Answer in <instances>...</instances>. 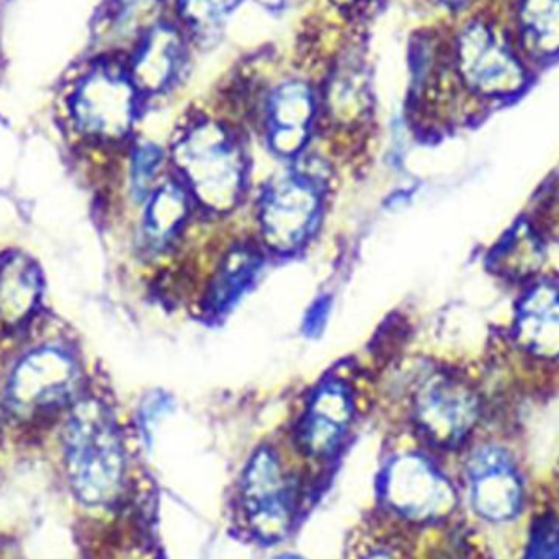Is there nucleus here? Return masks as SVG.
<instances>
[{"instance_id":"1","label":"nucleus","mask_w":559,"mask_h":559,"mask_svg":"<svg viewBox=\"0 0 559 559\" xmlns=\"http://www.w3.org/2000/svg\"><path fill=\"white\" fill-rule=\"evenodd\" d=\"M173 159L200 205L215 213L238 205L246 163L239 141L225 123L212 118L190 123L174 141Z\"/></svg>"},{"instance_id":"2","label":"nucleus","mask_w":559,"mask_h":559,"mask_svg":"<svg viewBox=\"0 0 559 559\" xmlns=\"http://www.w3.org/2000/svg\"><path fill=\"white\" fill-rule=\"evenodd\" d=\"M69 481L85 504H108L123 485L124 450L114 417L104 404L82 401L64 432Z\"/></svg>"},{"instance_id":"3","label":"nucleus","mask_w":559,"mask_h":559,"mask_svg":"<svg viewBox=\"0 0 559 559\" xmlns=\"http://www.w3.org/2000/svg\"><path fill=\"white\" fill-rule=\"evenodd\" d=\"M322 182L301 170L269 183L259 202L262 238L272 251L293 254L306 245L321 218Z\"/></svg>"},{"instance_id":"4","label":"nucleus","mask_w":559,"mask_h":559,"mask_svg":"<svg viewBox=\"0 0 559 559\" xmlns=\"http://www.w3.org/2000/svg\"><path fill=\"white\" fill-rule=\"evenodd\" d=\"M239 499L242 522L259 542L275 544L292 531L296 491L277 453L269 447L259 449L249 460Z\"/></svg>"},{"instance_id":"5","label":"nucleus","mask_w":559,"mask_h":559,"mask_svg":"<svg viewBox=\"0 0 559 559\" xmlns=\"http://www.w3.org/2000/svg\"><path fill=\"white\" fill-rule=\"evenodd\" d=\"M380 496L390 511L413 524L445 521L456 508V492L449 479L416 453L388 463L380 479Z\"/></svg>"},{"instance_id":"6","label":"nucleus","mask_w":559,"mask_h":559,"mask_svg":"<svg viewBox=\"0 0 559 559\" xmlns=\"http://www.w3.org/2000/svg\"><path fill=\"white\" fill-rule=\"evenodd\" d=\"M138 95L128 72L98 68L82 79L71 111L82 133L105 143L124 140L136 121Z\"/></svg>"},{"instance_id":"7","label":"nucleus","mask_w":559,"mask_h":559,"mask_svg":"<svg viewBox=\"0 0 559 559\" xmlns=\"http://www.w3.org/2000/svg\"><path fill=\"white\" fill-rule=\"evenodd\" d=\"M79 383L78 361L58 347H41L26 354L10 374L7 397L22 416L56 409L74 396Z\"/></svg>"},{"instance_id":"8","label":"nucleus","mask_w":559,"mask_h":559,"mask_svg":"<svg viewBox=\"0 0 559 559\" xmlns=\"http://www.w3.org/2000/svg\"><path fill=\"white\" fill-rule=\"evenodd\" d=\"M414 423L427 442L443 450L462 445L478 423V400L466 384L433 374L417 388Z\"/></svg>"},{"instance_id":"9","label":"nucleus","mask_w":559,"mask_h":559,"mask_svg":"<svg viewBox=\"0 0 559 559\" xmlns=\"http://www.w3.org/2000/svg\"><path fill=\"white\" fill-rule=\"evenodd\" d=\"M469 502L483 521L506 524L524 508L525 489L512 456L499 447H481L466 465Z\"/></svg>"},{"instance_id":"10","label":"nucleus","mask_w":559,"mask_h":559,"mask_svg":"<svg viewBox=\"0 0 559 559\" xmlns=\"http://www.w3.org/2000/svg\"><path fill=\"white\" fill-rule=\"evenodd\" d=\"M355 414L354 393L347 383L319 384L306 404L296 430V442L309 459L328 460L341 449Z\"/></svg>"},{"instance_id":"11","label":"nucleus","mask_w":559,"mask_h":559,"mask_svg":"<svg viewBox=\"0 0 559 559\" xmlns=\"http://www.w3.org/2000/svg\"><path fill=\"white\" fill-rule=\"evenodd\" d=\"M319 115V94L305 79H286L265 98V131L280 156L301 153Z\"/></svg>"},{"instance_id":"12","label":"nucleus","mask_w":559,"mask_h":559,"mask_svg":"<svg viewBox=\"0 0 559 559\" xmlns=\"http://www.w3.org/2000/svg\"><path fill=\"white\" fill-rule=\"evenodd\" d=\"M189 35L179 23H154L143 33L128 66V75L140 94H160L176 84L187 62Z\"/></svg>"},{"instance_id":"13","label":"nucleus","mask_w":559,"mask_h":559,"mask_svg":"<svg viewBox=\"0 0 559 559\" xmlns=\"http://www.w3.org/2000/svg\"><path fill=\"white\" fill-rule=\"evenodd\" d=\"M459 64L466 82L483 94H509L524 82L519 62L483 25L468 26L460 36Z\"/></svg>"},{"instance_id":"14","label":"nucleus","mask_w":559,"mask_h":559,"mask_svg":"<svg viewBox=\"0 0 559 559\" xmlns=\"http://www.w3.org/2000/svg\"><path fill=\"white\" fill-rule=\"evenodd\" d=\"M319 94V110L338 128L358 127L371 108L370 82L358 59L332 66Z\"/></svg>"},{"instance_id":"15","label":"nucleus","mask_w":559,"mask_h":559,"mask_svg":"<svg viewBox=\"0 0 559 559\" xmlns=\"http://www.w3.org/2000/svg\"><path fill=\"white\" fill-rule=\"evenodd\" d=\"M38 265L23 254L0 258V325L15 329L32 318L41 296Z\"/></svg>"},{"instance_id":"16","label":"nucleus","mask_w":559,"mask_h":559,"mask_svg":"<svg viewBox=\"0 0 559 559\" xmlns=\"http://www.w3.org/2000/svg\"><path fill=\"white\" fill-rule=\"evenodd\" d=\"M518 335L535 355L559 357V289L538 286L525 298L519 312Z\"/></svg>"},{"instance_id":"17","label":"nucleus","mask_w":559,"mask_h":559,"mask_svg":"<svg viewBox=\"0 0 559 559\" xmlns=\"http://www.w3.org/2000/svg\"><path fill=\"white\" fill-rule=\"evenodd\" d=\"M262 269V254L249 245L236 246L216 269L206 301L215 314L228 311L242 293L258 278Z\"/></svg>"},{"instance_id":"18","label":"nucleus","mask_w":559,"mask_h":559,"mask_svg":"<svg viewBox=\"0 0 559 559\" xmlns=\"http://www.w3.org/2000/svg\"><path fill=\"white\" fill-rule=\"evenodd\" d=\"M190 212L189 192L182 183L166 182L151 192L144 213V238L153 249H164L176 239Z\"/></svg>"},{"instance_id":"19","label":"nucleus","mask_w":559,"mask_h":559,"mask_svg":"<svg viewBox=\"0 0 559 559\" xmlns=\"http://www.w3.org/2000/svg\"><path fill=\"white\" fill-rule=\"evenodd\" d=\"M241 0H173L174 15L187 35H206L223 25Z\"/></svg>"},{"instance_id":"20","label":"nucleus","mask_w":559,"mask_h":559,"mask_svg":"<svg viewBox=\"0 0 559 559\" xmlns=\"http://www.w3.org/2000/svg\"><path fill=\"white\" fill-rule=\"evenodd\" d=\"M525 35L542 52L559 49V0H525L522 7Z\"/></svg>"},{"instance_id":"21","label":"nucleus","mask_w":559,"mask_h":559,"mask_svg":"<svg viewBox=\"0 0 559 559\" xmlns=\"http://www.w3.org/2000/svg\"><path fill=\"white\" fill-rule=\"evenodd\" d=\"M522 559H559V514L547 511L532 524Z\"/></svg>"},{"instance_id":"22","label":"nucleus","mask_w":559,"mask_h":559,"mask_svg":"<svg viewBox=\"0 0 559 559\" xmlns=\"http://www.w3.org/2000/svg\"><path fill=\"white\" fill-rule=\"evenodd\" d=\"M163 153L154 144H141L133 154V190L136 197L151 195L153 192L154 179L159 170Z\"/></svg>"},{"instance_id":"23","label":"nucleus","mask_w":559,"mask_h":559,"mask_svg":"<svg viewBox=\"0 0 559 559\" xmlns=\"http://www.w3.org/2000/svg\"><path fill=\"white\" fill-rule=\"evenodd\" d=\"M117 2L118 20L124 25H141L163 0H115Z\"/></svg>"},{"instance_id":"24","label":"nucleus","mask_w":559,"mask_h":559,"mask_svg":"<svg viewBox=\"0 0 559 559\" xmlns=\"http://www.w3.org/2000/svg\"><path fill=\"white\" fill-rule=\"evenodd\" d=\"M329 311H331V298L329 296H321V298L316 299L306 312L305 325H302L305 334L309 337L321 334L325 322H328Z\"/></svg>"},{"instance_id":"25","label":"nucleus","mask_w":559,"mask_h":559,"mask_svg":"<svg viewBox=\"0 0 559 559\" xmlns=\"http://www.w3.org/2000/svg\"><path fill=\"white\" fill-rule=\"evenodd\" d=\"M358 559H397V557L391 554L390 550H384V548H370V550L360 555Z\"/></svg>"},{"instance_id":"26","label":"nucleus","mask_w":559,"mask_h":559,"mask_svg":"<svg viewBox=\"0 0 559 559\" xmlns=\"http://www.w3.org/2000/svg\"><path fill=\"white\" fill-rule=\"evenodd\" d=\"M334 2L344 10H360L364 7L371 5L374 0H334Z\"/></svg>"},{"instance_id":"27","label":"nucleus","mask_w":559,"mask_h":559,"mask_svg":"<svg viewBox=\"0 0 559 559\" xmlns=\"http://www.w3.org/2000/svg\"><path fill=\"white\" fill-rule=\"evenodd\" d=\"M274 559H305V558L296 557V555L286 554V555H280V557L274 558Z\"/></svg>"},{"instance_id":"28","label":"nucleus","mask_w":559,"mask_h":559,"mask_svg":"<svg viewBox=\"0 0 559 559\" xmlns=\"http://www.w3.org/2000/svg\"><path fill=\"white\" fill-rule=\"evenodd\" d=\"M453 2L465 3L468 2V0H453Z\"/></svg>"}]
</instances>
